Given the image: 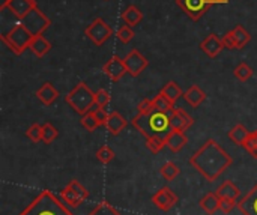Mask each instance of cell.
Listing matches in <instances>:
<instances>
[{
  "label": "cell",
  "mask_w": 257,
  "mask_h": 215,
  "mask_svg": "<svg viewBox=\"0 0 257 215\" xmlns=\"http://www.w3.org/2000/svg\"><path fill=\"white\" fill-rule=\"evenodd\" d=\"M227 136H229V139H230L235 145L244 146L245 142H247V139L250 137V131H248L242 124H238V125H235V127L227 133Z\"/></svg>",
  "instance_id": "25"
},
{
  "label": "cell",
  "mask_w": 257,
  "mask_h": 215,
  "mask_svg": "<svg viewBox=\"0 0 257 215\" xmlns=\"http://www.w3.org/2000/svg\"><path fill=\"white\" fill-rule=\"evenodd\" d=\"M81 125L84 127V130H87L89 133H93L98 127H101L99 125V122H98V119L95 118V115L92 113V110L90 112H87L86 115H83L81 116Z\"/></svg>",
  "instance_id": "34"
},
{
  "label": "cell",
  "mask_w": 257,
  "mask_h": 215,
  "mask_svg": "<svg viewBox=\"0 0 257 215\" xmlns=\"http://www.w3.org/2000/svg\"><path fill=\"white\" fill-rule=\"evenodd\" d=\"M218 0H176V5L193 20H200L214 5H218Z\"/></svg>",
  "instance_id": "7"
},
{
  "label": "cell",
  "mask_w": 257,
  "mask_h": 215,
  "mask_svg": "<svg viewBox=\"0 0 257 215\" xmlns=\"http://www.w3.org/2000/svg\"><path fill=\"white\" fill-rule=\"evenodd\" d=\"M36 96H38V99H39L42 104L51 105V104H54V101L59 98V92H57V89L53 86V83L47 81V83H44V84L36 90Z\"/></svg>",
  "instance_id": "18"
},
{
  "label": "cell",
  "mask_w": 257,
  "mask_h": 215,
  "mask_svg": "<svg viewBox=\"0 0 257 215\" xmlns=\"http://www.w3.org/2000/svg\"><path fill=\"white\" fill-rule=\"evenodd\" d=\"M235 206H238L236 200H230V199H221V202H220V211H221L223 214H230V212L235 209Z\"/></svg>",
  "instance_id": "42"
},
{
  "label": "cell",
  "mask_w": 257,
  "mask_h": 215,
  "mask_svg": "<svg viewBox=\"0 0 257 215\" xmlns=\"http://www.w3.org/2000/svg\"><path fill=\"white\" fill-rule=\"evenodd\" d=\"M200 48H202V51H203L206 56H209V57L214 59V57H217V56L224 50V45H223V41H221L220 36L211 33V35H208V36L200 42Z\"/></svg>",
  "instance_id": "15"
},
{
  "label": "cell",
  "mask_w": 257,
  "mask_h": 215,
  "mask_svg": "<svg viewBox=\"0 0 257 215\" xmlns=\"http://www.w3.org/2000/svg\"><path fill=\"white\" fill-rule=\"evenodd\" d=\"M152 102H154V109L157 112H161V113H166V115H172V112L175 110V104L170 102L163 93H158L152 99Z\"/></svg>",
  "instance_id": "27"
},
{
  "label": "cell",
  "mask_w": 257,
  "mask_h": 215,
  "mask_svg": "<svg viewBox=\"0 0 257 215\" xmlns=\"http://www.w3.org/2000/svg\"><path fill=\"white\" fill-rule=\"evenodd\" d=\"M137 109H139V113L140 115H151L152 112H155L152 99H143V101H140L139 105H137Z\"/></svg>",
  "instance_id": "41"
},
{
  "label": "cell",
  "mask_w": 257,
  "mask_h": 215,
  "mask_svg": "<svg viewBox=\"0 0 257 215\" xmlns=\"http://www.w3.org/2000/svg\"><path fill=\"white\" fill-rule=\"evenodd\" d=\"M134 36H136V33H134L133 27L128 26V24H123V26H120V27L116 30V38H117L119 42H122V44H128Z\"/></svg>",
  "instance_id": "33"
},
{
  "label": "cell",
  "mask_w": 257,
  "mask_h": 215,
  "mask_svg": "<svg viewBox=\"0 0 257 215\" xmlns=\"http://www.w3.org/2000/svg\"><path fill=\"white\" fill-rule=\"evenodd\" d=\"M92 113H93L95 118L98 119L99 125H104V127L107 125V121H108V116H110V115H108L102 107H98V105L95 104V105L92 107Z\"/></svg>",
  "instance_id": "40"
},
{
  "label": "cell",
  "mask_w": 257,
  "mask_h": 215,
  "mask_svg": "<svg viewBox=\"0 0 257 215\" xmlns=\"http://www.w3.org/2000/svg\"><path fill=\"white\" fill-rule=\"evenodd\" d=\"M0 39L14 54L20 56L24 53V50H27L30 47L33 35L21 23H18L8 33H2Z\"/></svg>",
  "instance_id": "5"
},
{
  "label": "cell",
  "mask_w": 257,
  "mask_h": 215,
  "mask_svg": "<svg viewBox=\"0 0 257 215\" xmlns=\"http://www.w3.org/2000/svg\"><path fill=\"white\" fill-rule=\"evenodd\" d=\"M221 41H223L224 48H227V50H236V41H235V38H233L232 30H230L229 33H226V35L221 38Z\"/></svg>",
  "instance_id": "43"
},
{
  "label": "cell",
  "mask_w": 257,
  "mask_h": 215,
  "mask_svg": "<svg viewBox=\"0 0 257 215\" xmlns=\"http://www.w3.org/2000/svg\"><path fill=\"white\" fill-rule=\"evenodd\" d=\"M236 208L244 215H257V184L238 202Z\"/></svg>",
  "instance_id": "16"
},
{
  "label": "cell",
  "mask_w": 257,
  "mask_h": 215,
  "mask_svg": "<svg viewBox=\"0 0 257 215\" xmlns=\"http://www.w3.org/2000/svg\"><path fill=\"white\" fill-rule=\"evenodd\" d=\"M232 33H233V38H235V41H236V50L244 48V47L250 42V39H251L250 33H248V32L245 30V27H242L241 24H238V26L232 30Z\"/></svg>",
  "instance_id": "28"
},
{
  "label": "cell",
  "mask_w": 257,
  "mask_h": 215,
  "mask_svg": "<svg viewBox=\"0 0 257 215\" xmlns=\"http://www.w3.org/2000/svg\"><path fill=\"white\" fill-rule=\"evenodd\" d=\"M65 101L71 109H74V112L83 116L95 105V93L86 83L81 81L65 96Z\"/></svg>",
  "instance_id": "4"
},
{
  "label": "cell",
  "mask_w": 257,
  "mask_h": 215,
  "mask_svg": "<svg viewBox=\"0 0 257 215\" xmlns=\"http://www.w3.org/2000/svg\"><path fill=\"white\" fill-rule=\"evenodd\" d=\"M56 139H57V130L54 128V125L50 124V122L42 124V142H44L45 145H50V143H53Z\"/></svg>",
  "instance_id": "32"
},
{
  "label": "cell",
  "mask_w": 257,
  "mask_h": 215,
  "mask_svg": "<svg viewBox=\"0 0 257 215\" xmlns=\"http://www.w3.org/2000/svg\"><path fill=\"white\" fill-rule=\"evenodd\" d=\"M84 35L96 45L101 47L107 39H110L113 36V29L110 24H107L102 18H96L93 20L86 29H84Z\"/></svg>",
  "instance_id": "8"
},
{
  "label": "cell",
  "mask_w": 257,
  "mask_h": 215,
  "mask_svg": "<svg viewBox=\"0 0 257 215\" xmlns=\"http://www.w3.org/2000/svg\"><path fill=\"white\" fill-rule=\"evenodd\" d=\"M126 125H128V121H126L120 113L113 112V113H110V116H108V121H107L105 128L108 130V133H110L111 136H117L120 131H123V130L126 128Z\"/></svg>",
  "instance_id": "19"
},
{
  "label": "cell",
  "mask_w": 257,
  "mask_h": 215,
  "mask_svg": "<svg viewBox=\"0 0 257 215\" xmlns=\"http://www.w3.org/2000/svg\"><path fill=\"white\" fill-rule=\"evenodd\" d=\"M60 197L63 199L65 203H68L69 206H80L87 197H89V191L77 181L72 179L68 182V185L60 191Z\"/></svg>",
  "instance_id": "9"
},
{
  "label": "cell",
  "mask_w": 257,
  "mask_h": 215,
  "mask_svg": "<svg viewBox=\"0 0 257 215\" xmlns=\"http://www.w3.org/2000/svg\"><path fill=\"white\" fill-rule=\"evenodd\" d=\"M232 164L233 158L214 139L206 140L190 158V166H193L208 182L217 181Z\"/></svg>",
  "instance_id": "1"
},
{
  "label": "cell",
  "mask_w": 257,
  "mask_h": 215,
  "mask_svg": "<svg viewBox=\"0 0 257 215\" xmlns=\"http://www.w3.org/2000/svg\"><path fill=\"white\" fill-rule=\"evenodd\" d=\"M18 215H72V212L51 191H42Z\"/></svg>",
  "instance_id": "3"
},
{
  "label": "cell",
  "mask_w": 257,
  "mask_h": 215,
  "mask_svg": "<svg viewBox=\"0 0 257 215\" xmlns=\"http://www.w3.org/2000/svg\"><path fill=\"white\" fill-rule=\"evenodd\" d=\"M96 158H98L99 163L108 164V163H111V161L114 160V151H113L110 146L102 145V146L96 151Z\"/></svg>",
  "instance_id": "35"
},
{
  "label": "cell",
  "mask_w": 257,
  "mask_h": 215,
  "mask_svg": "<svg viewBox=\"0 0 257 215\" xmlns=\"http://www.w3.org/2000/svg\"><path fill=\"white\" fill-rule=\"evenodd\" d=\"M102 72L111 80V81H119L125 74H128L125 60L120 59L119 56H111L104 65H102Z\"/></svg>",
  "instance_id": "12"
},
{
  "label": "cell",
  "mask_w": 257,
  "mask_h": 215,
  "mask_svg": "<svg viewBox=\"0 0 257 215\" xmlns=\"http://www.w3.org/2000/svg\"><path fill=\"white\" fill-rule=\"evenodd\" d=\"M233 74H235V77H236L239 81H247V80H250V78H251V75H253V69L250 68V65H248V63L241 62V63L235 68Z\"/></svg>",
  "instance_id": "31"
},
{
  "label": "cell",
  "mask_w": 257,
  "mask_h": 215,
  "mask_svg": "<svg viewBox=\"0 0 257 215\" xmlns=\"http://www.w3.org/2000/svg\"><path fill=\"white\" fill-rule=\"evenodd\" d=\"M194 124V119L182 109H175L170 115V130L187 131Z\"/></svg>",
  "instance_id": "14"
},
{
  "label": "cell",
  "mask_w": 257,
  "mask_h": 215,
  "mask_svg": "<svg viewBox=\"0 0 257 215\" xmlns=\"http://www.w3.org/2000/svg\"><path fill=\"white\" fill-rule=\"evenodd\" d=\"M187 143H188V139L184 134V131L170 130L166 136V145L172 152H179Z\"/></svg>",
  "instance_id": "17"
},
{
  "label": "cell",
  "mask_w": 257,
  "mask_h": 215,
  "mask_svg": "<svg viewBox=\"0 0 257 215\" xmlns=\"http://www.w3.org/2000/svg\"><path fill=\"white\" fill-rule=\"evenodd\" d=\"M20 23H21L33 36L42 35V33L51 26V20H50L38 6L33 8L23 20H20Z\"/></svg>",
  "instance_id": "6"
},
{
  "label": "cell",
  "mask_w": 257,
  "mask_h": 215,
  "mask_svg": "<svg viewBox=\"0 0 257 215\" xmlns=\"http://www.w3.org/2000/svg\"><path fill=\"white\" fill-rule=\"evenodd\" d=\"M184 98H185V101H187L193 109H197V107L206 99V93L200 89V86L193 84L191 87H188V89L184 92Z\"/></svg>",
  "instance_id": "20"
},
{
  "label": "cell",
  "mask_w": 257,
  "mask_h": 215,
  "mask_svg": "<svg viewBox=\"0 0 257 215\" xmlns=\"http://www.w3.org/2000/svg\"><path fill=\"white\" fill-rule=\"evenodd\" d=\"M244 148H245V151H247L251 157L257 158V130L256 131H253V133H250V137L247 139Z\"/></svg>",
  "instance_id": "38"
},
{
  "label": "cell",
  "mask_w": 257,
  "mask_h": 215,
  "mask_svg": "<svg viewBox=\"0 0 257 215\" xmlns=\"http://www.w3.org/2000/svg\"><path fill=\"white\" fill-rule=\"evenodd\" d=\"M134 128L143 136V137H152V136H167L170 131V115L161 113V112H152L151 115H137L133 119Z\"/></svg>",
  "instance_id": "2"
},
{
  "label": "cell",
  "mask_w": 257,
  "mask_h": 215,
  "mask_svg": "<svg viewBox=\"0 0 257 215\" xmlns=\"http://www.w3.org/2000/svg\"><path fill=\"white\" fill-rule=\"evenodd\" d=\"M36 6H38L36 0H5L0 5V9H8L14 17L23 20Z\"/></svg>",
  "instance_id": "11"
},
{
  "label": "cell",
  "mask_w": 257,
  "mask_h": 215,
  "mask_svg": "<svg viewBox=\"0 0 257 215\" xmlns=\"http://www.w3.org/2000/svg\"><path fill=\"white\" fill-rule=\"evenodd\" d=\"M26 136L33 142V143H38V142H42V125L39 124H33L27 128L26 131Z\"/></svg>",
  "instance_id": "37"
},
{
  "label": "cell",
  "mask_w": 257,
  "mask_h": 215,
  "mask_svg": "<svg viewBox=\"0 0 257 215\" xmlns=\"http://www.w3.org/2000/svg\"><path fill=\"white\" fill-rule=\"evenodd\" d=\"M160 93H163L170 102H176L181 96H184V92H182V89L179 87V84L176 83V81H173V80H170V81H167L164 86H163V89L160 90Z\"/></svg>",
  "instance_id": "24"
},
{
  "label": "cell",
  "mask_w": 257,
  "mask_h": 215,
  "mask_svg": "<svg viewBox=\"0 0 257 215\" xmlns=\"http://www.w3.org/2000/svg\"><path fill=\"white\" fill-rule=\"evenodd\" d=\"M29 48L36 57H44L51 50V44L44 35H38V36H33Z\"/></svg>",
  "instance_id": "21"
},
{
  "label": "cell",
  "mask_w": 257,
  "mask_h": 215,
  "mask_svg": "<svg viewBox=\"0 0 257 215\" xmlns=\"http://www.w3.org/2000/svg\"><path fill=\"white\" fill-rule=\"evenodd\" d=\"M217 196L220 199H230V200H236L241 196L239 188L232 182V181H226L223 182L218 188H217Z\"/></svg>",
  "instance_id": "22"
},
{
  "label": "cell",
  "mask_w": 257,
  "mask_h": 215,
  "mask_svg": "<svg viewBox=\"0 0 257 215\" xmlns=\"http://www.w3.org/2000/svg\"><path fill=\"white\" fill-rule=\"evenodd\" d=\"M152 203L160 209V211H170L176 203H178V196L169 188L164 187L161 190H158L154 196H152Z\"/></svg>",
  "instance_id": "13"
},
{
  "label": "cell",
  "mask_w": 257,
  "mask_h": 215,
  "mask_svg": "<svg viewBox=\"0 0 257 215\" xmlns=\"http://www.w3.org/2000/svg\"><path fill=\"white\" fill-rule=\"evenodd\" d=\"M89 215H120V212H117L108 202H101Z\"/></svg>",
  "instance_id": "36"
},
{
  "label": "cell",
  "mask_w": 257,
  "mask_h": 215,
  "mask_svg": "<svg viewBox=\"0 0 257 215\" xmlns=\"http://www.w3.org/2000/svg\"><path fill=\"white\" fill-rule=\"evenodd\" d=\"M220 202L221 199L217 196V193H208L200 200V208L208 215H214L217 211H220Z\"/></svg>",
  "instance_id": "23"
},
{
  "label": "cell",
  "mask_w": 257,
  "mask_h": 215,
  "mask_svg": "<svg viewBox=\"0 0 257 215\" xmlns=\"http://www.w3.org/2000/svg\"><path fill=\"white\" fill-rule=\"evenodd\" d=\"M179 167H178V164H175L173 161H169V163H166L161 169H160V173H161V176L166 179V181H173V179H176L178 178V175H179Z\"/></svg>",
  "instance_id": "30"
},
{
  "label": "cell",
  "mask_w": 257,
  "mask_h": 215,
  "mask_svg": "<svg viewBox=\"0 0 257 215\" xmlns=\"http://www.w3.org/2000/svg\"><path fill=\"white\" fill-rule=\"evenodd\" d=\"M166 137L163 136H152L146 139V148L152 152V154H160L164 148H166Z\"/></svg>",
  "instance_id": "29"
},
{
  "label": "cell",
  "mask_w": 257,
  "mask_h": 215,
  "mask_svg": "<svg viewBox=\"0 0 257 215\" xmlns=\"http://www.w3.org/2000/svg\"><path fill=\"white\" fill-rule=\"evenodd\" d=\"M108 102H110V93L105 90V89H99L96 93H95V104L98 105V107H107L108 105Z\"/></svg>",
  "instance_id": "39"
},
{
  "label": "cell",
  "mask_w": 257,
  "mask_h": 215,
  "mask_svg": "<svg viewBox=\"0 0 257 215\" xmlns=\"http://www.w3.org/2000/svg\"><path fill=\"white\" fill-rule=\"evenodd\" d=\"M122 20H123L128 26L134 27V26H137V24L143 20V12H142L137 6L130 5V6L122 12Z\"/></svg>",
  "instance_id": "26"
},
{
  "label": "cell",
  "mask_w": 257,
  "mask_h": 215,
  "mask_svg": "<svg viewBox=\"0 0 257 215\" xmlns=\"http://www.w3.org/2000/svg\"><path fill=\"white\" fill-rule=\"evenodd\" d=\"M220 3H227V0H218Z\"/></svg>",
  "instance_id": "44"
},
{
  "label": "cell",
  "mask_w": 257,
  "mask_h": 215,
  "mask_svg": "<svg viewBox=\"0 0 257 215\" xmlns=\"http://www.w3.org/2000/svg\"><path fill=\"white\" fill-rule=\"evenodd\" d=\"M125 65H126V69H128V74L131 77H139L148 66H149V60L137 50V48H133L125 57Z\"/></svg>",
  "instance_id": "10"
}]
</instances>
